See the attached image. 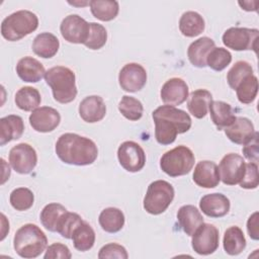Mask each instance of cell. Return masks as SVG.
<instances>
[{
    "label": "cell",
    "instance_id": "cell-26",
    "mask_svg": "<svg viewBox=\"0 0 259 259\" xmlns=\"http://www.w3.org/2000/svg\"><path fill=\"white\" fill-rule=\"evenodd\" d=\"M31 48L36 56L44 59H50L58 53L60 41L55 34L51 32H41L34 37Z\"/></svg>",
    "mask_w": 259,
    "mask_h": 259
},
{
    "label": "cell",
    "instance_id": "cell-6",
    "mask_svg": "<svg viewBox=\"0 0 259 259\" xmlns=\"http://www.w3.org/2000/svg\"><path fill=\"white\" fill-rule=\"evenodd\" d=\"M195 157L186 146H177L166 152L160 159V167L164 173L171 177L188 174L194 166Z\"/></svg>",
    "mask_w": 259,
    "mask_h": 259
},
{
    "label": "cell",
    "instance_id": "cell-22",
    "mask_svg": "<svg viewBox=\"0 0 259 259\" xmlns=\"http://www.w3.org/2000/svg\"><path fill=\"white\" fill-rule=\"evenodd\" d=\"M24 131L23 119L19 115L10 114L0 118V145L18 140Z\"/></svg>",
    "mask_w": 259,
    "mask_h": 259
},
{
    "label": "cell",
    "instance_id": "cell-11",
    "mask_svg": "<svg viewBox=\"0 0 259 259\" xmlns=\"http://www.w3.org/2000/svg\"><path fill=\"white\" fill-rule=\"evenodd\" d=\"M119 164L128 172H138L146 164V154L143 148L136 142L125 141L117 150Z\"/></svg>",
    "mask_w": 259,
    "mask_h": 259
},
{
    "label": "cell",
    "instance_id": "cell-19",
    "mask_svg": "<svg viewBox=\"0 0 259 259\" xmlns=\"http://www.w3.org/2000/svg\"><path fill=\"white\" fill-rule=\"evenodd\" d=\"M230 200L222 193H210L202 196L199 201L200 210L209 218H222L230 210Z\"/></svg>",
    "mask_w": 259,
    "mask_h": 259
},
{
    "label": "cell",
    "instance_id": "cell-12",
    "mask_svg": "<svg viewBox=\"0 0 259 259\" xmlns=\"http://www.w3.org/2000/svg\"><path fill=\"white\" fill-rule=\"evenodd\" d=\"M246 169V163L242 156L230 153L223 157L219 165L220 178L226 185H236L242 180Z\"/></svg>",
    "mask_w": 259,
    "mask_h": 259
},
{
    "label": "cell",
    "instance_id": "cell-34",
    "mask_svg": "<svg viewBox=\"0 0 259 259\" xmlns=\"http://www.w3.org/2000/svg\"><path fill=\"white\" fill-rule=\"evenodd\" d=\"M238 100L241 103L249 104L253 102L258 93V79L254 74L247 76L236 87Z\"/></svg>",
    "mask_w": 259,
    "mask_h": 259
},
{
    "label": "cell",
    "instance_id": "cell-28",
    "mask_svg": "<svg viewBox=\"0 0 259 259\" xmlns=\"http://www.w3.org/2000/svg\"><path fill=\"white\" fill-rule=\"evenodd\" d=\"M204 26L202 16L195 11H186L179 19V30L187 37L199 35L204 30Z\"/></svg>",
    "mask_w": 259,
    "mask_h": 259
},
{
    "label": "cell",
    "instance_id": "cell-33",
    "mask_svg": "<svg viewBox=\"0 0 259 259\" xmlns=\"http://www.w3.org/2000/svg\"><path fill=\"white\" fill-rule=\"evenodd\" d=\"M72 240L76 250L81 252L88 251L95 243V232L92 227L84 221L75 229Z\"/></svg>",
    "mask_w": 259,
    "mask_h": 259
},
{
    "label": "cell",
    "instance_id": "cell-8",
    "mask_svg": "<svg viewBox=\"0 0 259 259\" xmlns=\"http://www.w3.org/2000/svg\"><path fill=\"white\" fill-rule=\"evenodd\" d=\"M259 30L247 27H230L223 34V44L234 51L252 50L257 53Z\"/></svg>",
    "mask_w": 259,
    "mask_h": 259
},
{
    "label": "cell",
    "instance_id": "cell-1",
    "mask_svg": "<svg viewBox=\"0 0 259 259\" xmlns=\"http://www.w3.org/2000/svg\"><path fill=\"white\" fill-rule=\"evenodd\" d=\"M155 122V138L160 145H170L177 135L186 133L191 127V118L184 110L172 105H162L152 113Z\"/></svg>",
    "mask_w": 259,
    "mask_h": 259
},
{
    "label": "cell",
    "instance_id": "cell-13",
    "mask_svg": "<svg viewBox=\"0 0 259 259\" xmlns=\"http://www.w3.org/2000/svg\"><path fill=\"white\" fill-rule=\"evenodd\" d=\"M60 31L68 42L84 45L89 33V22L77 14H70L62 20Z\"/></svg>",
    "mask_w": 259,
    "mask_h": 259
},
{
    "label": "cell",
    "instance_id": "cell-5",
    "mask_svg": "<svg viewBox=\"0 0 259 259\" xmlns=\"http://www.w3.org/2000/svg\"><path fill=\"white\" fill-rule=\"evenodd\" d=\"M37 26L38 18L33 12L18 10L3 19L1 34L9 41H16L33 32Z\"/></svg>",
    "mask_w": 259,
    "mask_h": 259
},
{
    "label": "cell",
    "instance_id": "cell-32",
    "mask_svg": "<svg viewBox=\"0 0 259 259\" xmlns=\"http://www.w3.org/2000/svg\"><path fill=\"white\" fill-rule=\"evenodd\" d=\"M15 103L18 108L24 111H33L41 102L40 93L36 88L30 86L21 87L15 94Z\"/></svg>",
    "mask_w": 259,
    "mask_h": 259
},
{
    "label": "cell",
    "instance_id": "cell-2",
    "mask_svg": "<svg viewBox=\"0 0 259 259\" xmlns=\"http://www.w3.org/2000/svg\"><path fill=\"white\" fill-rule=\"evenodd\" d=\"M55 150L62 162L76 166L90 165L98 156L97 146L92 140L73 133L60 136Z\"/></svg>",
    "mask_w": 259,
    "mask_h": 259
},
{
    "label": "cell",
    "instance_id": "cell-44",
    "mask_svg": "<svg viewBox=\"0 0 259 259\" xmlns=\"http://www.w3.org/2000/svg\"><path fill=\"white\" fill-rule=\"evenodd\" d=\"M72 257V254L69 250V248L61 243H54L50 245L47 248L46 254L44 256L45 259H56V258H62V259H70Z\"/></svg>",
    "mask_w": 259,
    "mask_h": 259
},
{
    "label": "cell",
    "instance_id": "cell-10",
    "mask_svg": "<svg viewBox=\"0 0 259 259\" xmlns=\"http://www.w3.org/2000/svg\"><path fill=\"white\" fill-rule=\"evenodd\" d=\"M9 163L15 172L19 174H29L37 163L36 152L26 143L17 144L12 147L9 152Z\"/></svg>",
    "mask_w": 259,
    "mask_h": 259
},
{
    "label": "cell",
    "instance_id": "cell-9",
    "mask_svg": "<svg viewBox=\"0 0 259 259\" xmlns=\"http://www.w3.org/2000/svg\"><path fill=\"white\" fill-rule=\"evenodd\" d=\"M219 230L211 224L202 223L192 235V249L199 255L212 254L219 248Z\"/></svg>",
    "mask_w": 259,
    "mask_h": 259
},
{
    "label": "cell",
    "instance_id": "cell-4",
    "mask_svg": "<svg viewBox=\"0 0 259 259\" xmlns=\"http://www.w3.org/2000/svg\"><path fill=\"white\" fill-rule=\"evenodd\" d=\"M45 80L51 87L54 99L62 104L72 102L77 96L75 73L64 66H56L46 72Z\"/></svg>",
    "mask_w": 259,
    "mask_h": 259
},
{
    "label": "cell",
    "instance_id": "cell-3",
    "mask_svg": "<svg viewBox=\"0 0 259 259\" xmlns=\"http://www.w3.org/2000/svg\"><path fill=\"white\" fill-rule=\"evenodd\" d=\"M47 246L46 234L34 224L23 225L14 235V250L22 258H35L46 250Z\"/></svg>",
    "mask_w": 259,
    "mask_h": 259
},
{
    "label": "cell",
    "instance_id": "cell-42",
    "mask_svg": "<svg viewBox=\"0 0 259 259\" xmlns=\"http://www.w3.org/2000/svg\"><path fill=\"white\" fill-rule=\"evenodd\" d=\"M240 186L245 189H254L259 184L258 178V165L254 162L246 163V169L242 180L240 181Z\"/></svg>",
    "mask_w": 259,
    "mask_h": 259
},
{
    "label": "cell",
    "instance_id": "cell-14",
    "mask_svg": "<svg viewBox=\"0 0 259 259\" xmlns=\"http://www.w3.org/2000/svg\"><path fill=\"white\" fill-rule=\"evenodd\" d=\"M119 86L126 92H137L143 89L147 82V72L145 68L137 63L124 65L118 75Z\"/></svg>",
    "mask_w": 259,
    "mask_h": 259
},
{
    "label": "cell",
    "instance_id": "cell-35",
    "mask_svg": "<svg viewBox=\"0 0 259 259\" xmlns=\"http://www.w3.org/2000/svg\"><path fill=\"white\" fill-rule=\"evenodd\" d=\"M67 209L60 203H49L40 211V222L42 226L50 232L57 231V224L61 215L66 212Z\"/></svg>",
    "mask_w": 259,
    "mask_h": 259
},
{
    "label": "cell",
    "instance_id": "cell-40",
    "mask_svg": "<svg viewBox=\"0 0 259 259\" xmlns=\"http://www.w3.org/2000/svg\"><path fill=\"white\" fill-rule=\"evenodd\" d=\"M107 40V31L105 27L96 22H89V33L84 46L90 50L101 49Z\"/></svg>",
    "mask_w": 259,
    "mask_h": 259
},
{
    "label": "cell",
    "instance_id": "cell-29",
    "mask_svg": "<svg viewBox=\"0 0 259 259\" xmlns=\"http://www.w3.org/2000/svg\"><path fill=\"white\" fill-rule=\"evenodd\" d=\"M223 246L225 252L231 256H236L242 253L246 248V239L243 231L237 226L227 229L224 234Z\"/></svg>",
    "mask_w": 259,
    "mask_h": 259
},
{
    "label": "cell",
    "instance_id": "cell-43",
    "mask_svg": "<svg viewBox=\"0 0 259 259\" xmlns=\"http://www.w3.org/2000/svg\"><path fill=\"white\" fill-rule=\"evenodd\" d=\"M128 255L125 248L116 243H109L104 245L98 252L99 259L105 258H118V259H127Z\"/></svg>",
    "mask_w": 259,
    "mask_h": 259
},
{
    "label": "cell",
    "instance_id": "cell-41",
    "mask_svg": "<svg viewBox=\"0 0 259 259\" xmlns=\"http://www.w3.org/2000/svg\"><path fill=\"white\" fill-rule=\"evenodd\" d=\"M253 74L252 66L246 61H238L229 70L227 74V81L232 89H236L239 83L245 79L247 76Z\"/></svg>",
    "mask_w": 259,
    "mask_h": 259
},
{
    "label": "cell",
    "instance_id": "cell-36",
    "mask_svg": "<svg viewBox=\"0 0 259 259\" xmlns=\"http://www.w3.org/2000/svg\"><path fill=\"white\" fill-rule=\"evenodd\" d=\"M118 110L126 119L135 121L143 116L144 107L139 99L124 95L118 103Z\"/></svg>",
    "mask_w": 259,
    "mask_h": 259
},
{
    "label": "cell",
    "instance_id": "cell-24",
    "mask_svg": "<svg viewBox=\"0 0 259 259\" xmlns=\"http://www.w3.org/2000/svg\"><path fill=\"white\" fill-rule=\"evenodd\" d=\"M213 48L214 41L207 36H202L194 40L189 45L187 50L189 62L197 68L206 67V57Z\"/></svg>",
    "mask_w": 259,
    "mask_h": 259
},
{
    "label": "cell",
    "instance_id": "cell-15",
    "mask_svg": "<svg viewBox=\"0 0 259 259\" xmlns=\"http://www.w3.org/2000/svg\"><path fill=\"white\" fill-rule=\"evenodd\" d=\"M61 121L59 111L51 106H41L34 109L29 115V123L38 133L53 132Z\"/></svg>",
    "mask_w": 259,
    "mask_h": 259
},
{
    "label": "cell",
    "instance_id": "cell-25",
    "mask_svg": "<svg viewBox=\"0 0 259 259\" xmlns=\"http://www.w3.org/2000/svg\"><path fill=\"white\" fill-rule=\"evenodd\" d=\"M208 111L212 122L219 131L230 126L236 119L232 106L224 101H211L208 106Z\"/></svg>",
    "mask_w": 259,
    "mask_h": 259
},
{
    "label": "cell",
    "instance_id": "cell-39",
    "mask_svg": "<svg viewBox=\"0 0 259 259\" xmlns=\"http://www.w3.org/2000/svg\"><path fill=\"white\" fill-rule=\"evenodd\" d=\"M232 62L231 53L224 48H213L206 57V66L214 71H223Z\"/></svg>",
    "mask_w": 259,
    "mask_h": 259
},
{
    "label": "cell",
    "instance_id": "cell-37",
    "mask_svg": "<svg viewBox=\"0 0 259 259\" xmlns=\"http://www.w3.org/2000/svg\"><path fill=\"white\" fill-rule=\"evenodd\" d=\"M83 219L76 212L66 211L64 212L57 224V233H59L65 239H72V235L75 229L82 224Z\"/></svg>",
    "mask_w": 259,
    "mask_h": 259
},
{
    "label": "cell",
    "instance_id": "cell-27",
    "mask_svg": "<svg viewBox=\"0 0 259 259\" xmlns=\"http://www.w3.org/2000/svg\"><path fill=\"white\" fill-rule=\"evenodd\" d=\"M212 101V95L208 90L197 89L190 93L187 108L188 111L196 118H203L208 112V106Z\"/></svg>",
    "mask_w": 259,
    "mask_h": 259
},
{
    "label": "cell",
    "instance_id": "cell-18",
    "mask_svg": "<svg viewBox=\"0 0 259 259\" xmlns=\"http://www.w3.org/2000/svg\"><path fill=\"white\" fill-rule=\"evenodd\" d=\"M80 117L89 123H94L103 119L106 114V105L102 97L90 95L85 97L79 104Z\"/></svg>",
    "mask_w": 259,
    "mask_h": 259
},
{
    "label": "cell",
    "instance_id": "cell-16",
    "mask_svg": "<svg viewBox=\"0 0 259 259\" xmlns=\"http://www.w3.org/2000/svg\"><path fill=\"white\" fill-rule=\"evenodd\" d=\"M160 95L165 104L180 105L188 98V86L181 78H171L162 86Z\"/></svg>",
    "mask_w": 259,
    "mask_h": 259
},
{
    "label": "cell",
    "instance_id": "cell-30",
    "mask_svg": "<svg viewBox=\"0 0 259 259\" xmlns=\"http://www.w3.org/2000/svg\"><path fill=\"white\" fill-rule=\"evenodd\" d=\"M98 222L103 231L107 233H117L123 228L124 214L116 207H107L100 212Z\"/></svg>",
    "mask_w": 259,
    "mask_h": 259
},
{
    "label": "cell",
    "instance_id": "cell-47",
    "mask_svg": "<svg viewBox=\"0 0 259 259\" xmlns=\"http://www.w3.org/2000/svg\"><path fill=\"white\" fill-rule=\"evenodd\" d=\"M238 4L242 7V9L246 11H256L258 1H239Z\"/></svg>",
    "mask_w": 259,
    "mask_h": 259
},
{
    "label": "cell",
    "instance_id": "cell-17",
    "mask_svg": "<svg viewBox=\"0 0 259 259\" xmlns=\"http://www.w3.org/2000/svg\"><path fill=\"white\" fill-rule=\"evenodd\" d=\"M192 179L194 183L200 187H217L221 181L218 165L214 162L208 160L198 162L194 168Z\"/></svg>",
    "mask_w": 259,
    "mask_h": 259
},
{
    "label": "cell",
    "instance_id": "cell-31",
    "mask_svg": "<svg viewBox=\"0 0 259 259\" xmlns=\"http://www.w3.org/2000/svg\"><path fill=\"white\" fill-rule=\"evenodd\" d=\"M92 15L101 21L114 19L119 11V5L114 0H91L89 1Z\"/></svg>",
    "mask_w": 259,
    "mask_h": 259
},
{
    "label": "cell",
    "instance_id": "cell-21",
    "mask_svg": "<svg viewBox=\"0 0 259 259\" xmlns=\"http://www.w3.org/2000/svg\"><path fill=\"white\" fill-rule=\"evenodd\" d=\"M16 73L22 81L36 83L46 75V70L39 61L27 56L18 61L16 65Z\"/></svg>",
    "mask_w": 259,
    "mask_h": 259
},
{
    "label": "cell",
    "instance_id": "cell-23",
    "mask_svg": "<svg viewBox=\"0 0 259 259\" xmlns=\"http://www.w3.org/2000/svg\"><path fill=\"white\" fill-rule=\"evenodd\" d=\"M177 221L182 231L187 236H192L197 228L203 223V217L194 205L186 204L178 209Z\"/></svg>",
    "mask_w": 259,
    "mask_h": 259
},
{
    "label": "cell",
    "instance_id": "cell-45",
    "mask_svg": "<svg viewBox=\"0 0 259 259\" xmlns=\"http://www.w3.org/2000/svg\"><path fill=\"white\" fill-rule=\"evenodd\" d=\"M258 138L259 134L258 132H255L253 138L244 145L243 148V154L244 156L250 161L257 163L258 162Z\"/></svg>",
    "mask_w": 259,
    "mask_h": 259
},
{
    "label": "cell",
    "instance_id": "cell-38",
    "mask_svg": "<svg viewBox=\"0 0 259 259\" xmlns=\"http://www.w3.org/2000/svg\"><path fill=\"white\" fill-rule=\"evenodd\" d=\"M10 204L16 210L23 211L29 209L34 202V195L32 191L26 187H18L10 193Z\"/></svg>",
    "mask_w": 259,
    "mask_h": 259
},
{
    "label": "cell",
    "instance_id": "cell-7",
    "mask_svg": "<svg viewBox=\"0 0 259 259\" xmlns=\"http://www.w3.org/2000/svg\"><path fill=\"white\" fill-rule=\"evenodd\" d=\"M174 195V188L169 182L165 180L153 181L148 186L144 197V208L151 214H160L171 204Z\"/></svg>",
    "mask_w": 259,
    "mask_h": 259
},
{
    "label": "cell",
    "instance_id": "cell-20",
    "mask_svg": "<svg viewBox=\"0 0 259 259\" xmlns=\"http://www.w3.org/2000/svg\"><path fill=\"white\" fill-rule=\"evenodd\" d=\"M227 138L238 145H245L254 136L255 130L252 121L247 117H236L235 121L224 128Z\"/></svg>",
    "mask_w": 259,
    "mask_h": 259
},
{
    "label": "cell",
    "instance_id": "cell-46",
    "mask_svg": "<svg viewBox=\"0 0 259 259\" xmlns=\"http://www.w3.org/2000/svg\"><path fill=\"white\" fill-rule=\"evenodd\" d=\"M247 231L251 239L259 240V227H258V211H255L247 221Z\"/></svg>",
    "mask_w": 259,
    "mask_h": 259
}]
</instances>
